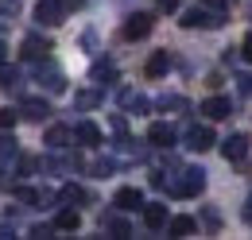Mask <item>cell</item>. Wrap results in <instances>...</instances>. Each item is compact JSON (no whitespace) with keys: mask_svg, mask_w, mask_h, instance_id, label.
<instances>
[{"mask_svg":"<svg viewBox=\"0 0 252 240\" xmlns=\"http://www.w3.org/2000/svg\"><path fill=\"white\" fill-rule=\"evenodd\" d=\"M225 20H229V8L218 0H198L183 8V28H221Z\"/></svg>","mask_w":252,"mask_h":240,"instance_id":"cell-1","label":"cell"},{"mask_svg":"<svg viewBox=\"0 0 252 240\" xmlns=\"http://www.w3.org/2000/svg\"><path fill=\"white\" fill-rule=\"evenodd\" d=\"M163 190H171L175 198H194V194H202V190H206V171H202V167H187L179 179L167 182Z\"/></svg>","mask_w":252,"mask_h":240,"instance_id":"cell-2","label":"cell"},{"mask_svg":"<svg viewBox=\"0 0 252 240\" xmlns=\"http://www.w3.org/2000/svg\"><path fill=\"white\" fill-rule=\"evenodd\" d=\"M66 16H70V12H66L63 0H39V4H35V20H39L43 28H59Z\"/></svg>","mask_w":252,"mask_h":240,"instance_id":"cell-3","label":"cell"},{"mask_svg":"<svg viewBox=\"0 0 252 240\" xmlns=\"http://www.w3.org/2000/svg\"><path fill=\"white\" fill-rule=\"evenodd\" d=\"M183 140H187V148H190V151H210L214 144H218V140H214V128H210V124H190Z\"/></svg>","mask_w":252,"mask_h":240,"instance_id":"cell-4","label":"cell"},{"mask_svg":"<svg viewBox=\"0 0 252 240\" xmlns=\"http://www.w3.org/2000/svg\"><path fill=\"white\" fill-rule=\"evenodd\" d=\"M152 28H156V20H152L148 12H132L125 20V39H144Z\"/></svg>","mask_w":252,"mask_h":240,"instance_id":"cell-5","label":"cell"},{"mask_svg":"<svg viewBox=\"0 0 252 240\" xmlns=\"http://www.w3.org/2000/svg\"><path fill=\"white\" fill-rule=\"evenodd\" d=\"M221 155H225L229 163H241V159L249 155V136H245V132H233V136L221 144Z\"/></svg>","mask_w":252,"mask_h":240,"instance_id":"cell-6","label":"cell"},{"mask_svg":"<svg viewBox=\"0 0 252 240\" xmlns=\"http://www.w3.org/2000/svg\"><path fill=\"white\" fill-rule=\"evenodd\" d=\"M113 206L121 213H132V210H144V194L136 190V186H121L117 190V198H113Z\"/></svg>","mask_w":252,"mask_h":240,"instance_id":"cell-7","label":"cell"},{"mask_svg":"<svg viewBox=\"0 0 252 240\" xmlns=\"http://www.w3.org/2000/svg\"><path fill=\"white\" fill-rule=\"evenodd\" d=\"M20 117H24V120H35V124H39V120L51 117V105H47L43 97H28V101H20Z\"/></svg>","mask_w":252,"mask_h":240,"instance_id":"cell-8","label":"cell"},{"mask_svg":"<svg viewBox=\"0 0 252 240\" xmlns=\"http://www.w3.org/2000/svg\"><path fill=\"white\" fill-rule=\"evenodd\" d=\"M47 55H51V43H47V39H39V35H28V39H24V59L28 62H47Z\"/></svg>","mask_w":252,"mask_h":240,"instance_id":"cell-9","label":"cell"},{"mask_svg":"<svg viewBox=\"0 0 252 240\" xmlns=\"http://www.w3.org/2000/svg\"><path fill=\"white\" fill-rule=\"evenodd\" d=\"M144 225H148L152 233L167 229V225H171V217H167V206H156V202L148 206V202H144Z\"/></svg>","mask_w":252,"mask_h":240,"instance_id":"cell-10","label":"cell"},{"mask_svg":"<svg viewBox=\"0 0 252 240\" xmlns=\"http://www.w3.org/2000/svg\"><path fill=\"white\" fill-rule=\"evenodd\" d=\"M121 109L140 117V113H148V109H152V101H148L144 93H136V90H121Z\"/></svg>","mask_w":252,"mask_h":240,"instance_id":"cell-11","label":"cell"},{"mask_svg":"<svg viewBox=\"0 0 252 240\" xmlns=\"http://www.w3.org/2000/svg\"><path fill=\"white\" fill-rule=\"evenodd\" d=\"M101 233H113V237H132V225H128L125 217H121V213H105V217H101Z\"/></svg>","mask_w":252,"mask_h":240,"instance_id":"cell-12","label":"cell"},{"mask_svg":"<svg viewBox=\"0 0 252 240\" xmlns=\"http://www.w3.org/2000/svg\"><path fill=\"white\" fill-rule=\"evenodd\" d=\"M74 140H78L82 148H97V144H101V128H97L94 120H82V124L74 128Z\"/></svg>","mask_w":252,"mask_h":240,"instance_id":"cell-13","label":"cell"},{"mask_svg":"<svg viewBox=\"0 0 252 240\" xmlns=\"http://www.w3.org/2000/svg\"><path fill=\"white\" fill-rule=\"evenodd\" d=\"M148 144H156V148H171V144H175V128L163 124V120H156V124L148 128Z\"/></svg>","mask_w":252,"mask_h":240,"instance_id":"cell-14","label":"cell"},{"mask_svg":"<svg viewBox=\"0 0 252 240\" xmlns=\"http://www.w3.org/2000/svg\"><path fill=\"white\" fill-rule=\"evenodd\" d=\"M202 113L210 120H225L233 113V101H229V97H210V101H202Z\"/></svg>","mask_w":252,"mask_h":240,"instance_id":"cell-15","label":"cell"},{"mask_svg":"<svg viewBox=\"0 0 252 240\" xmlns=\"http://www.w3.org/2000/svg\"><path fill=\"white\" fill-rule=\"evenodd\" d=\"M70 140H74V132H70L66 124H55V128H47V140H43V144H47L51 151H63Z\"/></svg>","mask_w":252,"mask_h":240,"instance_id":"cell-16","label":"cell"},{"mask_svg":"<svg viewBox=\"0 0 252 240\" xmlns=\"http://www.w3.org/2000/svg\"><path fill=\"white\" fill-rule=\"evenodd\" d=\"M90 78H94L97 86H113V82H117V66H113V62H94Z\"/></svg>","mask_w":252,"mask_h":240,"instance_id":"cell-17","label":"cell"},{"mask_svg":"<svg viewBox=\"0 0 252 240\" xmlns=\"http://www.w3.org/2000/svg\"><path fill=\"white\" fill-rule=\"evenodd\" d=\"M39 82L47 86V93H63V90H66V78L59 74V70H51V66H47V70L39 66Z\"/></svg>","mask_w":252,"mask_h":240,"instance_id":"cell-18","label":"cell"},{"mask_svg":"<svg viewBox=\"0 0 252 240\" xmlns=\"http://www.w3.org/2000/svg\"><path fill=\"white\" fill-rule=\"evenodd\" d=\"M156 105L163 109V113H187V109H190V101H187V97H179V93H163Z\"/></svg>","mask_w":252,"mask_h":240,"instance_id":"cell-19","label":"cell"},{"mask_svg":"<svg viewBox=\"0 0 252 240\" xmlns=\"http://www.w3.org/2000/svg\"><path fill=\"white\" fill-rule=\"evenodd\" d=\"M167 70H171V55H167V51H156V55L148 59V78H163Z\"/></svg>","mask_w":252,"mask_h":240,"instance_id":"cell-20","label":"cell"},{"mask_svg":"<svg viewBox=\"0 0 252 240\" xmlns=\"http://www.w3.org/2000/svg\"><path fill=\"white\" fill-rule=\"evenodd\" d=\"M59 202H63V206H82V202H90V194H86L82 186H74V182H70V186L59 190Z\"/></svg>","mask_w":252,"mask_h":240,"instance_id":"cell-21","label":"cell"},{"mask_svg":"<svg viewBox=\"0 0 252 240\" xmlns=\"http://www.w3.org/2000/svg\"><path fill=\"white\" fill-rule=\"evenodd\" d=\"M78 225H82V217H78V210H74V206H66V210L55 217V229H63V233H74Z\"/></svg>","mask_w":252,"mask_h":240,"instance_id":"cell-22","label":"cell"},{"mask_svg":"<svg viewBox=\"0 0 252 240\" xmlns=\"http://www.w3.org/2000/svg\"><path fill=\"white\" fill-rule=\"evenodd\" d=\"M194 229H198V221H194V217H171V225H167V233H171V237H190Z\"/></svg>","mask_w":252,"mask_h":240,"instance_id":"cell-23","label":"cell"},{"mask_svg":"<svg viewBox=\"0 0 252 240\" xmlns=\"http://www.w3.org/2000/svg\"><path fill=\"white\" fill-rule=\"evenodd\" d=\"M97 105H101V93H97V90H82V93H74V109L90 113V109H97Z\"/></svg>","mask_w":252,"mask_h":240,"instance_id":"cell-24","label":"cell"},{"mask_svg":"<svg viewBox=\"0 0 252 240\" xmlns=\"http://www.w3.org/2000/svg\"><path fill=\"white\" fill-rule=\"evenodd\" d=\"M0 90H20V70L16 66H0Z\"/></svg>","mask_w":252,"mask_h":240,"instance_id":"cell-25","label":"cell"},{"mask_svg":"<svg viewBox=\"0 0 252 240\" xmlns=\"http://www.w3.org/2000/svg\"><path fill=\"white\" fill-rule=\"evenodd\" d=\"M90 171H94V179H109V175L117 171V159H97Z\"/></svg>","mask_w":252,"mask_h":240,"instance_id":"cell-26","label":"cell"},{"mask_svg":"<svg viewBox=\"0 0 252 240\" xmlns=\"http://www.w3.org/2000/svg\"><path fill=\"white\" fill-rule=\"evenodd\" d=\"M20 151H16V140L12 136H0V163H8V159H16Z\"/></svg>","mask_w":252,"mask_h":240,"instance_id":"cell-27","label":"cell"},{"mask_svg":"<svg viewBox=\"0 0 252 240\" xmlns=\"http://www.w3.org/2000/svg\"><path fill=\"white\" fill-rule=\"evenodd\" d=\"M16 202H24V206H35V202H39V190H32V186H16Z\"/></svg>","mask_w":252,"mask_h":240,"instance_id":"cell-28","label":"cell"},{"mask_svg":"<svg viewBox=\"0 0 252 240\" xmlns=\"http://www.w3.org/2000/svg\"><path fill=\"white\" fill-rule=\"evenodd\" d=\"M39 171V159H32V155H20V175H35Z\"/></svg>","mask_w":252,"mask_h":240,"instance_id":"cell-29","label":"cell"},{"mask_svg":"<svg viewBox=\"0 0 252 240\" xmlns=\"http://www.w3.org/2000/svg\"><path fill=\"white\" fill-rule=\"evenodd\" d=\"M202 221H206L210 229H221V213L218 210H202Z\"/></svg>","mask_w":252,"mask_h":240,"instance_id":"cell-30","label":"cell"},{"mask_svg":"<svg viewBox=\"0 0 252 240\" xmlns=\"http://www.w3.org/2000/svg\"><path fill=\"white\" fill-rule=\"evenodd\" d=\"M237 90L245 97H252V74H237Z\"/></svg>","mask_w":252,"mask_h":240,"instance_id":"cell-31","label":"cell"},{"mask_svg":"<svg viewBox=\"0 0 252 240\" xmlns=\"http://www.w3.org/2000/svg\"><path fill=\"white\" fill-rule=\"evenodd\" d=\"M12 124H16V113L12 109H0V132H8Z\"/></svg>","mask_w":252,"mask_h":240,"instance_id":"cell-32","label":"cell"},{"mask_svg":"<svg viewBox=\"0 0 252 240\" xmlns=\"http://www.w3.org/2000/svg\"><path fill=\"white\" fill-rule=\"evenodd\" d=\"M32 237L43 240V237H55V225H32Z\"/></svg>","mask_w":252,"mask_h":240,"instance_id":"cell-33","label":"cell"},{"mask_svg":"<svg viewBox=\"0 0 252 240\" xmlns=\"http://www.w3.org/2000/svg\"><path fill=\"white\" fill-rule=\"evenodd\" d=\"M0 12H4V16H16V12H20V0H0Z\"/></svg>","mask_w":252,"mask_h":240,"instance_id":"cell-34","label":"cell"},{"mask_svg":"<svg viewBox=\"0 0 252 240\" xmlns=\"http://www.w3.org/2000/svg\"><path fill=\"white\" fill-rule=\"evenodd\" d=\"M82 47L94 51V47H97V31H86V35H82Z\"/></svg>","mask_w":252,"mask_h":240,"instance_id":"cell-35","label":"cell"},{"mask_svg":"<svg viewBox=\"0 0 252 240\" xmlns=\"http://www.w3.org/2000/svg\"><path fill=\"white\" fill-rule=\"evenodd\" d=\"M109 124H113V132H117V136H125V132H128V124H125V117H113V120H109Z\"/></svg>","mask_w":252,"mask_h":240,"instance_id":"cell-36","label":"cell"},{"mask_svg":"<svg viewBox=\"0 0 252 240\" xmlns=\"http://www.w3.org/2000/svg\"><path fill=\"white\" fill-rule=\"evenodd\" d=\"M241 55H245V59L252 62V31H249V35H245V43H241Z\"/></svg>","mask_w":252,"mask_h":240,"instance_id":"cell-37","label":"cell"},{"mask_svg":"<svg viewBox=\"0 0 252 240\" xmlns=\"http://www.w3.org/2000/svg\"><path fill=\"white\" fill-rule=\"evenodd\" d=\"M159 8H163V12H175V8H179V0H159Z\"/></svg>","mask_w":252,"mask_h":240,"instance_id":"cell-38","label":"cell"},{"mask_svg":"<svg viewBox=\"0 0 252 240\" xmlns=\"http://www.w3.org/2000/svg\"><path fill=\"white\" fill-rule=\"evenodd\" d=\"M63 4H66V12H74V8H82L86 0H63Z\"/></svg>","mask_w":252,"mask_h":240,"instance_id":"cell-39","label":"cell"},{"mask_svg":"<svg viewBox=\"0 0 252 240\" xmlns=\"http://www.w3.org/2000/svg\"><path fill=\"white\" fill-rule=\"evenodd\" d=\"M12 237V225H0V240H8Z\"/></svg>","mask_w":252,"mask_h":240,"instance_id":"cell-40","label":"cell"},{"mask_svg":"<svg viewBox=\"0 0 252 240\" xmlns=\"http://www.w3.org/2000/svg\"><path fill=\"white\" fill-rule=\"evenodd\" d=\"M245 217H249V221H252V194H249V210H245Z\"/></svg>","mask_w":252,"mask_h":240,"instance_id":"cell-41","label":"cell"},{"mask_svg":"<svg viewBox=\"0 0 252 240\" xmlns=\"http://www.w3.org/2000/svg\"><path fill=\"white\" fill-rule=\"evenodd\" d=\"M0 66H4V43H0Z\"/></svg>","mask_w":252,"mask_h":240,"instance_id":"cell-42","label":"cell"},{"mask_svg":"<svg viewBox=\"0 0 252 240\" xmlns=\"http://www.w3.org/2000/svg\"><path fill=\"white\" fill-rule=\"evenodd\" d=\"M0 171H4V163H0Z\"/></svg>","mask_w":252,"mask_h":240,"instance_id":"cell-43","label":"cell"}]
</instances>
